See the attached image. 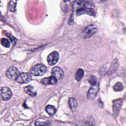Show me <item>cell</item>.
<instances>
[{
	"label": "cell",
	"mask_w": 126,
	"mask_h": 126,
	"mask_svg": "<svg viewBox=\"0 0 126 126\" xmlns=\"http://www.w3.org/2000/svg\"><path fill=\"white\" fill-rule=\"evenodd\" d=\"M73 13L76 12L77 16L87 14L95 16V6L94 3L89 0H76L73 3Z\"/></svg>",
	"instance_id": "6da1fadb"
},
{
	"label": "cell",
	"mask_w": 126,
	"mask_h": 126,
	"mask_svg": "<svg viewBox=\"0 0 126 126\" xmlns=\"http://www.w3.org/2000/svg\"><path fill=\"white\" fill-rule=\"evenodd\" d=\"M97 31V29L95 26L93 25H89L82 30L80 35L83 38H88L92 36Z\"/></svg>",
	"instance_id": "7a4b0ae2"
},
{
	"label": "cell",
	"mask_w": 126,
	"mask_h": 126,
	"mask_svg": "<svg viewBox=\"0 0 126 126\" xmlns=\"http://www.w3.org/2000/svg\"><path fill=\"white\" fill-rule=\"evenodd\" d=\"M46 71V66L41 63H38L33 66L31 69V74L36 76H42Z\"/></svg>",
	"instance_id": "3957f363"
},
{
	"label": "cell",
	"mask_w": 126,
	"mask_h": 126,
	"mask_svg": "<svg viewBox=\"0 0 126 126\" xmlns=\"http://www.w3.org/2000/svg\"><path fill=\"white\" fill-rule=\"evenodd\" d=\"M31 74L27 72H22L19 73L17 77L16 78V81L20 84H25L29 83L32 80Z\"/></svg>",
	"instance_id": "277c9868"
},
{
	"label": "cell",
	"mask_w": 126,
	"mask_h": 126,
	"mask_svg": "<svg viewBox=\"0 0 126 126\" xmlns=\"http://www.w3.org/2000/svg\"><path fill=\"white\" fill-rule=\"evenodd\" d=\"M99 90V84L97 83L94 85H92L87 93V97L88 99L93 100L96 96Z\"/></svg>",
	"instance_id": "5b68a950"
},
{
	"label": "cell",
	"mask_w": 126,
	"mask_h": 126,
	"mask_svg": "<svg viewBox=\"0 0 126 126\" xmlns=\"http://www.w3.org/2000/svg\"><path fill=\"white\" fill-rule=\"evenodd\" d=\"M59 59V54L57 51H53L50 53L47 57V62L49 65H54L58 61Z\"/></svg>",
	"instance_id": "8992f818"
},
{
	"label": "cell",
	"mask_w": 126,
	"mask_h": 126,
	"mask_svg": "<svg viewBox=\"0 0 126 126\" xmlns=\"http://www.w3.org/2000/svg\"><path fill=\"white\" fill-rule=\"evenodd\" d=\"M19 74V71L18 69L14 66H11L9 68L6 72V76L10 79H16Z\"/></svg>",
	"instance_id": "52a82bcc"
},
{
	"label": "cell",
	"mask_w": 126,
	"mask_h": 126,
	"mask_svg": "<svg viewBox=\"0 0 126 126\" xmlns=\"http://www.w3.org/2000/svg\"><path fill=\"white\" fill-rule=\"evenodd\" d=\"M0 95L3 100H7L11 97L12 93L9 88L3 87L0 89Z\"/></svg>",
	"instance_id": "ba28073f"
},
{
	"label": "cell",
	"mask_w": 126,
	"mask_h": 126,
	"mask_svg": "<svg viewBox=\"0 0 126 126\" xmlns=\"http://www.w3.org/2000/svg\"><path fill=\"white\" fill-rule=\"evenodd\" d=\"M51 74L55 77L57 80H59L63 77L64 72L61 68L56 66L52 68L51 70Z\"/></svg>",
	"instance_id": "9c48e42d"
},
{
	"label": "cell",
	"mask_w": 126,
	"mask_h": 126,
	"mask_svg": "<svg viewBox=\"0 0 126 126\" xmlns=\"http://www.w3.org/2000/svg\"><path fill=\"white\" fill-rule=\"evenodd\" d=\"M123 100L121 98L116 99L113 102V110L114 115H118L119 113Z\"/></svg>",
	"instance_id": "30bf717a"
},
{
	"label": "cell",
	"mask_w": 126,
	"mask_h": 126,
	"mask_svg": "<svg viewBox=\"0 0 126 126\" xmlns=\"http://www.w3.org/2000/svg\"><path fill=\"white\" fill-rule=\"evenodd\" d=\"M58 80L57 79L54 77L53 76L51 75L49 77H45L41 79L40 82L44 85H54L57 83Z\"/></svg>",
	"instance_id": "8fae6325"
},
{
	"label": "cell",
	"mask_w": 126,
	"mask_h": 126,
	"mask_svg": "<svg viewBox=\"0 0 126 126\" xmlns=\"http://www.w3.org/2000/svg\"><path fill=\"white\" fill-rule=\"evenodd\" d=\"M24 91L26 94H28L31 96L34 97L37 94V93L36 91L34 89V88L31 85L26 86L24 88Z\"/></svg>",
	"instance_id": "7c38bea8"
},
{
	"label": "cell",
	"mask_w": 126,
	"mask_h": 126,
	"mask_svg": "<svg viewBox=\"0 0 126 126\" xmlns=\"http://www.w3.org/2000/svg\"><path fill=\"white\" fill-rule=\"evenodd\" d=\"M68 105L70 110L74 112L76 110L77 107V102L75 98L71 97L68 100Z\"/></svg>",
	"instance_id": "4fadbf2b"
},
{
	"label": "cell",
	"mask_w": 126,
	"mask_h": 126,
	"mask_svg": "<svg viewBox=\"0 0 126 126\" xmlns=\"http://www.w3.org/2000/svg\"><path fill=\"white\" fill-rule=\"evenodd\" d=\"M45 110L47 112V113L50 116L54 115L56 113L55 108L53 106L50 105H48L46 106Z\"/></svg>",
	"instance_id": "5bb4252c"
},
{
	"label": "cell",
	"mask_w": 126,
	"mask_h": 126,
	"mask_svg": "<svg viewBox=\"0 0 126 126\" xmlns=\"http://www.w3.org/2000/svg\"><path fill=\"white\" fill-rule=\"evenodd\" d=\"M84 74V71L83 69L82 68H79L78 69L75 75V79H76L77 81H79L81 80L82 77H83Z\"/></svg>",
	"instance_id": "9a60e30c"
},
{
	"label": "cell",
	"mask_w": 126,
	"mask_h": 126,
	"mask_svg": "<svg viewBox=\"0 0 126 126\" xmlns=\"http://www.w3.org/2000/svg\"><path fill=\"white\" fill-rule=\"evenodd\" d=\"M113 89L115 92H120L122 91V90L123 89V84L121 82L116 83L113 87Z\"/></svg>",
	"instance_id": "2e32d148"
},
{
	"label": "cell",
	"mask_w": 126,
	"mask_h": 126,
	"mask_svg": "<svg viewBox=\"0 0 126 126\" xmlns=\"http://www.w3.org/2000/svg\"><path fill=\"white\" fill-rule=\"evenodd\" d=\"M0 42L1 45L6 48H9L10 46V43L9 40L6 38H2L1 39Z\"/></svg>",
	"instance_id": "e0dca14e"
},
{
	"label": "cell",
	"mask_w": 126,
	"mask_h": 126,
	"mask_svg": "<svg viewBox=\"0 0 126 126\" xmlns=\"http://www.w3.org/2000/svg\"><path fill=\"white\" fill-rule=\"evenodd\" d=\"M89 83L92 85H94L96 84L97 83V78L95 76H92L89 79Z\"/></svg>",
	"instance_id": "ac0fdd59"
},
{
	"label": "cell",
	"mask_w": 126,
	"mask_h": 126,
	"mask_svg": "<svg viewBox=\"0 0 126 126\" xmlns=\"http://www.w3.org/2000/svg\"><path fill=\"white\" fill-rule=\"evenodd\" d=\"M16 4L13 1H11L8 4V9L10 11H15Z\"/></svg>",
	"instance_id": "d6986e66"
},
{
	"label": "cell",
	"mask_w": 126,
	"mask_h": 126,
	"mask_svg": "<svg viewBox=\"0 0 126 126\" xmlns=\"http://www.w3.org/2000/svg\"><path fill=\"white\" fill-rule=\"evenodd\" d=\"M6 35L9 38L10 40L13 44H15L16 43V38L13 35L10 33H6Z\"/></svg>",
	"instance_id": "ffe728a7"
},
{
	"label": "cell",
	"mask_w": 126,
	"mask_h": 126,
	"mask_svg": "<svg viewBox=\"0 0 126 126\" xmlns=\"http://www.w3.org/2000/svg\"><path fill=\"white\" fill-rule=\"evenodd\" d=\"M35 125H50V123L49 121H47L43 123H38L37 122H36V123H35Z\"/></svg>",
	"instance_id": "44dd1931"
}]
</instances>
